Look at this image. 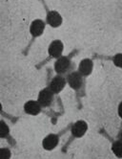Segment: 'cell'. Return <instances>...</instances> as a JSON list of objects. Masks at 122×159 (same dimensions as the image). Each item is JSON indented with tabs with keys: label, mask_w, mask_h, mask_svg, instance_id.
Wrapping results in <instances>:
<instances>
[{
	"label": "cell",
	"mask_w": 122,
	"mask_h": 159,
	"mask_svg": "<svg viewBox=\"0 0 122 159\" xmlns=\"http://www.w3.org/2000/svg\"><path fill=\"white\" fill-rule=\"evenodd\" d=\"M11 155H12L11 151L7 148H3L0 150V159H10Z\"/></svg>",
	"instance_id": "5bb4252c"
},
{
	"label": "cell",
	"mask_w": 122,
	"mask_h": 159,
	"mask_svg": "<svg viewBox=\"0 0 122 159\" xmlns=\"http://www.w3.org/2000/svg\"><path fill=\"white\" fill-rule=\"evenodd\" d=\"M117 111H118V115H119V117L122 119V102H121V103L119 104V106H118Z\"/></svg>",
	"instance_id": "2e32d148"
},
{
	"label": "cell",
	"mask_w": 122,
	"mask_h": 159,
	"mask_svg": "<svg viewBox=\"0 0 122 159\" xmlns=\"http://www.w3.org/2000/svg\"><path fill=\"white\" fill-rule=\"evenodd\" d=\"M67 82L73 89L77 90L83 84V76L78 71L72 72L71 74H69L67 78Z\"/></svg>",
	"instance_id": "3957f363"
},
{
	"label": "cell",
	"mask_w": 122,
	"mask_h": 159,
	"mask_svg": "<svg viewBox=\"0 0 122 159\" xmlns=\"http://www.w3.org/2000/svg\"><path fill=\"white\" fill-rule=\"evenodd\" d=\"M93 67H94V63L91 60L89 59H85L83 61H81V62L79 63V67H78V72L82 75V76H89L92 71H93Z\"/></svg>",
	"instance_id": "8fae6325"
},
{
	"label": "cell",
	"mask_w": 122,
	"mask_h": 159,
	"mask_svg": "<svg viewBox=\"0 0 122 159\" xmlns=\"http://www.w3.org/2000/svg\"><path fill=\"white\" fill-rule=\"evenodd\" d=\"M58 141H59L58 136L57 134L52 133V134L47 135L46 137L43 139L42 146L46 151H52L58 145Z\"/></svg>",
	"instance_id": "52a82bcc"
},
{
	"label": "cell",
	"mask_w": 122,
	"mask_h": 159,
	"mask_svg": "<svg viewBox=\"0 0 122 159\" xmlns=\"http://www.w3.org/2000/svg\"><path fill=\"white\" fill-rule=\"evenodd\" d=\"M119 140L122 142V130H121V132L119 133Z\"/></svg>",
	"instance_id": "e0dca14e"
},
{
	"label": "cell",
	"mask_w": 122,
	"mask_h": 159,
	"mask_svg": "<svg viewBox=\"0 0 122 159\" xmlns=\"http://www.w3.org/2000/svg\"><path fill=\"white\" fill-rule=\"evenodd\" d=\"M9 132H10V129L7 126V124L4 121H1L0 122V137L1 138L7 137Z\"/></svg>",
	"instance_id": "4fadbf2b"
},
{
	"label": "cell",
	"mask_w": 122,
	"mask_h": 159,
	"mask_svg": "<svg viewBox=\"0 0 122 159\" xmlns=\"http://www.w3.org/2000/svg\"><path fill=\"white\" fill-rule=\"evenodd\" d=\"M63 43L62 41L57 39V40H53L49 46V49H48V52H49V55L53 58H60L61 55H62V52H63Z\"/></svg>",
	"instance_id": "8992f818"
},
{
	"label": "cell",
	"mask_w": 122,
	"mask_h": 159,
	"mask_svg": "<svg viewBox=\"0 0 122 159\" xmlns=\"http://www.w3.org/2000/svg\"><path fill=\"white\" fill-rule=\"evenodd\" d=\"M65 85H66V80L62 76L57 75L52 79V81L50 82V84H49V88L54 94H57L62 91Z\"/></svg>",
	"instance_id": "7a4b0ae2"
},
{
	"label": "cell",
	"mask_w": 122,
	"mask_h": 159,
	"mask_svg": "<svg viewBox=\"0 0 122 159\" xmlns=\"http://www.w3.org/2000/svg\"><path fill=\"white\" fill-rule=\"evenodd\" d=\"M71 67V61L67 57H60L54 63V70L58 74H64L67 72Z\"/></svg>",
	"instance_id": "277c9868"
},
{
	"label": "cell",
	"mask_w": 122,
	"mask_h": 159,
	"mask_svg": "<svg viewBox=\"0 0 122 159\" xmlns=\"http://www.w3.org/2000/svg\"><path fill=\"white\" fill-rule=\"evenodd\" d=\"M112 151L114 152V154L118 157V158H122V142L120 140L116 141L113 143L112 145Z\"/></svg>",
	"instance_id": "7c38bea8"
},
{
	"label": "cell",
	"mask_w": 122,
	"mask_h": 159,
	"mask_svg": "<svg viewBox=\"0 0 122 159\" xmlns=\"http://www.w3.org/2000/svg\"><path fill=\"white\" fill-rule=\"evenodd\" d=\"M114 63L116 66L122 68V54H116L114 57Z\"/></svg>",
	"instance_id": "9a60e30c"
},
{
	"label": "cell",
	"mask_w": 122,
	"mask_h": 159,
	"mask_svg": "<svg viewBox=\"0 0 122 159\" xmlns=\"http://www.w3.org/2000/svg\"><path fill=\"white\" fill-rule=\"evenodd\" d=\"M41 106L38 103V101H28L27 103L24 105V110L27 114L30 115H37L38 113L41 111Z\"/></svg>",
	"instance_id": "ba28073f"
},
{
	"label": "cell",
	"mask_w": 122,
	"mask_h": 159,
	"mask_svg": "<svg viewBox=\"0 0 122 159\" xmlns=\"http://www.w3.org/2000/svg\"><path fill=\"white\" fill-rule=\"evenodd\" d=\"M44 29H45V23L40 19H36L32 22L30 32L32 37H39L43 34Z\"/></svg>",
	"instance_id": "9c48e42d"
},
{
	"label": "cell",
	"mask_w": 122,
	"mask_h": 159,
	"mask_svg": "<svg viewBox=\"0 0 122 159\" xmlns=\"http://www.w3.org/2000/svg\"><path fill=\"white\" fill-rule=\"evenodd\" d=\"M53 94L54 93L52 91L49 87L42 89L41 91L39 92V94H38V99H37L40 106L44 107H50L52 105V103H53Z\"/></svg>",
	"instance_id": "6da1fadb"
},
{
	"label": "cell",
	"mask_w": 122,
	"mask_h": 159,
	"mask_svg": "<svg viewBox=\"0 0 122 159\" xmlns=\"http://www.w3.org/2000/svg\"><path fill=\"white\" fill-rule=\"evenodd\" d=\"M47 22L53 28L59 27L62 24V16L57 11H51L47 15Z\"/></svg>",
	"instance_id": "30bf717a"
},
{
	"label": "cell",
	"mask_w": 122,
	"mask_h": 159,
	"mask_svg": "<svg viewBox=\"0 0 122 159\" xmlns=\"http://www.w3.org/2000/svg\"><path fill=\"white\" fill-rule=\"evenodd\" d=\"M88 129V125L85 121H77L72 127V134L76 138H80L86 133Z\"/></svg>",
	"instance_id": "5b68a950"
}]
</instances>
